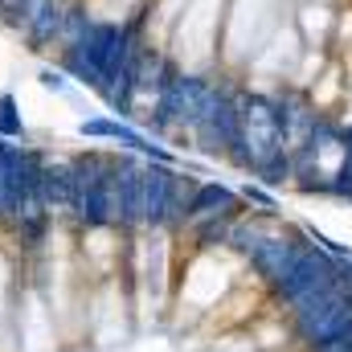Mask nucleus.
<instances>
[{"label":"nucleus","instance_id":"f257e3e1","mask_svg":"<svg viewBox=\"0 0 352 352\" xmlns=\"http://www.w3.org/2000/svg\"><path fill=\"white\" fill-rule=\"evenodd\" d=\"M111 168H115V148L70 152V173H74V197H70V217H66L70 238H78L87 230H115Z\"/></svg>","mask_w":352,"mask_h":352},{"label":"nucleus","instance_id":"f03ea898","mask_svg":"<svg viewBox=\"0 0 352 352\" xmlns=\"http://www.w3.org/2000/svg\"><path fill=\"white\" fill-rule=\"evenodd\" d=\"M62 21H66V0H29L21 8V16L12 21V37L37 54V58H54L58 41H62Z\"/></svg>","mask_w":352,"mask_h":352},{"label":"nucleus","instance_id":"7ed1b4c3","mask_svg":"<svg viewBox=\"0 0 352 352\" xmlns=\"http://www.w3.org/2000/svg\"><path fill=\"white\" fill-rule=\"evenodd\" d=\"M70 197H74L70 156L45 152V164H41V205H45V213H50L62 230H66V217H70Z\"/></svg>","mask_w":352,"mask_h":352},{"label":"nucleus","instance_id":"20e7f679","mask_svg":"<svg viewBox=\"0 0 352 352\" xmlns=\"http://www.w3.org/2000/svg\"><path fill=\"white\" fill-rule=\"evenodd\" d=\"M242 197L238 188L221 184V180H192V192H188V221H201V217H217V213H242Z\"/></svg>","mask_w":352,"mask_h":352},{"label":"nucleus","instance_id":"39448f33","mask_svg":"<svg viewBox=\"0 0 352 352\" xmlns=\"http://www.w3.org/2000/svg\"><path fill=\"white\" fill-rule=\"evenodd\" d=\"M254 180L270 188V192H283V188H291V180H295V164H291V148H278V152H270L263 164L254 168Z\"/></svg>","mask_w":352,"mask_h":352},{"label":"nucleus","instance_id":"423d86ee","mask_svg":"<svg viewBox=\"0 0 352 352\" xmlns=\"http://www.w3.org/2000/svg\"><path fill=\"white\" fill-rule=\"evenodd\" d=\"M0 140L29 144V127H25V115H21V98L12 90H0Z\"/></svg>","mask_w":352,"mask_h":352},{"label":"nucleus","instance_id":"0eeeda50","mask_svg":"<svg viewBox=\"0 0 352 352\" xmlns=\"http://www.w3.org/2000/svg\"><path fill=\"white\" fill-rule=\"evenodd\" d=\"M238 197H242V205H246L250 213H258V217H283V201H278V192L263 188L258 180H246V184L238 188Z\"/></svg>","mask_w":352,"mask_h":352},{"label":"nucleus","instance_id":"6e6552de","mask_svg":"<svg viewBox=\"0 0 352 352\" xmlns=\"http://www.w3.org/2000/svg\"><path fill=\"white\" fill-rule=\"evenodd\" d=\"M111 131H115V115H87L78 123V140L87 144H111Z\"/></svg>","mask_w":352,"mask_h":352},{"label":"nucleus","instance_id":"1a4fd4ad","mask_svg":"<svg viewBox=\"0 0 352 352\" xmlns=\"http://www.w3.org/2000/svg\"><path fill=\"white\" fill-rule=\"evenodd\" d=\"M37 87L50 90V94H74V82H70V78H66V74H62V70H58L54 62L37 70Z\"/></svg>","mask_w":352,"mask_h":352},{"label":"nucleus","instance_id":"9d476101","mask_svg":"<svg viewBox=\"0 0 352 352\" xmlns=\"http://www.w3.org/2000/svg\"><path fill=\"white\" fill-rule=\"evenodd\" d=\"M336 270H340V283L352 291V258H336Z\"/></svg>","mask_w":352,"mask_h":352}]
</instances>
